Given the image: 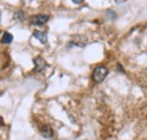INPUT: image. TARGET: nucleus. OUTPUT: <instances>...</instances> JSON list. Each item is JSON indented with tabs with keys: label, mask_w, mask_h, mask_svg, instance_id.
I'll return each mask as SVG.
<instances>
[{
	"label": "nucleus",
	"mask_w": 147,
	"mask_h": 140,
	"mask_svg": "<svg viewBox=\"0 0 147 140\" xmlns=\"http://www.w3.org/2000/svg\"><path fill=\"white\" fill-rule=\"evenodd\" d=\"M108 73H109V70H108V68L105 66H98L93 71V80L95 83H102L107 78Z\"/></svg>",
	"instance_id": "obj_1"
},
{
	"label": "nucleus",
	"mask_w": 147,
	"mask_h": 140,
	"mask_svg": "<svg viewBox=\"0 0 147 140\" xmlns=\"http://www.w3.org/2000/svg\"><path fill=\"white\" fill-rule=\"evenodd\" d=\"M49 15H45V14H38V15H35V16H32L31 19H30V23L32 25H43L45 24L48 20H49Z\"/></svg>",
	"instance_id": "obj_2"
},
{
	"label": "nucleus",
	"mask_w": 147,
	"mask_h": 140,
	"mask_svg": "<svg viewBox=\"0 0 147 140\" xmlns=\"http://www.w3.org/2000/svg\"><path fill=\"white\" fill-rule=\"evenodd\" d=\"M33 62H34V71L35 72H41L47 67V61L42 57H36L33 60Z\"/></svg>",
	"instance_id": "obj_3"
},
{
	"label": "nucleus",
	"mask_w": 147,
	"mask_h": 140,
	"mask_svg": "<svg viewBox=\"0 0 147 140\" xmlns=\"http://www.w3.org/2000/svg\"><path fill=\"white\" fill-rule=\"evenodd\" d=\"M40 132H41V135L44 137V138H52L53 137V130H52V128L49 125V124H45V125H43L42 128H41V130H40Z\"/></svg>",
	"instance_id": "obj_4"
},
{
	"label": "nucleus",
	"mask_w": 147,
	"mask_h": 140,
	"mask_svg": "<svg viewBox=\"0 0 147 140\" xmlns=\"http://www.w3.org/2000/svg\"><path fill=\"white\" fill-rule=\"evenodd\" d=\"M33 36L37 38L42 44H47L48 42V33L47 32H42V31H34Z\"/></svg>",
	"instance_id": "obj_5"
},
{
	"label": "nucleus",
	"mask_w": 147,
	"mask_h": 140,
	"mask_svg": "<svg viewBox=\"0 0 147 140\" xmlns=\"http://www.w3.org/2000/svg\"><path fill=\"white\" fill-rule=\"evenodd\" d=\"M13 41H14V36L10 34V33H8V32H5L3 33L2 38H1V42L3 44H10Z\"/></svg>",
	"instance_id": "obj_6"
},
{
	"label": "nucleus",
	"mask_w": 147,
	"mask_h": 140,
	"mask_svg": "<svg viewBox=\"0 0 147 140\" xmlns=\"http://www.w3.org/2000/svg\"><path fill=\"white\" fill-rule=\"evenodd\" d=\"M15 18H17L18 20H23L24 19V11H17L16 14H15Z\"/></svg>",
	"instance_id": "obj_7"
},
{
	"label": "nucleus",
	"mask_w": 147,
	"mask_h": 140,
	"mask_svg": "<svg viewBox=\"0 0 147 140\" xmlns=\"http://www.w3.org/2000/svg\"><path fill=\"white\" fill-rule=\"evenodd\" d=\"M74 3H76V5H78V3H82L84 0H71Z\"/></svg>",
	"instance_id": "obj_8"
},
{
	"label": "nucleus",
	"mask_w": 147,
	"mask_h": 140,
	"mask_svg": "<svg viewBox=\"0 0 147 140\" xmlns=\"http://www.w3.org/2000/svg\"><path fill=\"white\" fill-rule=\"evenodd\" d=\"M118 69L120 70V71H121V72H125V70L122 69V68H121V66H120V65H119V63H118Z\"/></svg>",
	"instance_id": "obj_9"
},
{
	"label": "nucleus",
	"mask_w": 147,
	"mask_h": 140,
	"mask_svg": "<svg viewBox=\"0 0 147 140\" xmlns=\"http://www.w3.org/2000/svg\"><path fill=\"white\" fill-rule=\"evenodd\" d=\"M114 1H115V2H120L121 0H114Z\"/></svg>",
	"instance_id": "obj_10"
},
{
	"label": "nucleus",
	"mask_w": 147,
	"mask_h": 140,
	"mask_svg": "<svg viewBox=\"0 0 147 140\" xmlns=\"http://www.w3.org/2000/svg\"><path fill=\"white\" fill-rule=\"evenodd\" d=\"M0 17H1V14H0Z\"/></svg>",
	"instance_id": "obj_11"
}]
</instances>
